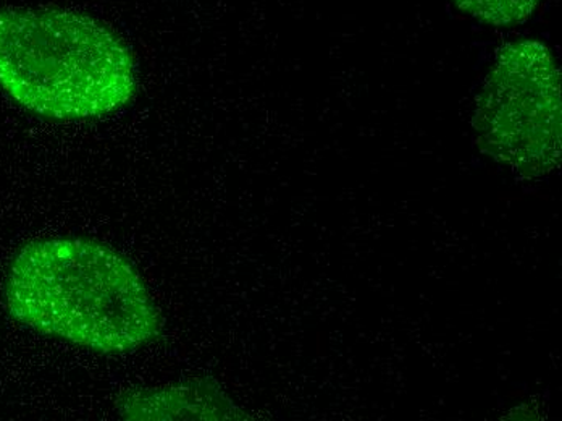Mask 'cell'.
Segmentation results:
<instances>
[{
	"instance_id": "1",
	"label": "cell",
	"mask_w": 562,
	"mask_h": 421,
	"mask_svg": "<svg viewBox=\"0 0 562 421\" xmlns=\"http://www.w3.org/2000/svg\"><path fill=\"white\" fill-rule=\"evenodd\" d=\"M13 320L99 354L136 351L162 318L138 269L112 246L57 237L23 246L5 280Z\"/></svg>"
},
{
	"instance_id": "2",
	"label": "cell",
	"mask_w": 562,
	"mask_h": 421,
	"mask_svg": "<svg viewBox=\"0 0 562 421\" xmlns=\"http://www.w3.org/2000/svg\"><path fill=\"white\" fill-rule=\"evenodd\" d=\"M0 90L58 122L98 121L138 92V62L108 23L61 7L0 9Z\"/></svg>"
},
{
	"instance_id": "3",
	"label": "cell",
	"mask_w": 562,
	"mask_h": 421,
	"mask_svg": "<svg viewBox=\"0 0 562 421\" xmlns=\"http://www.w3.org/2000/svg\"><path fill=\"white\" fill-rule=\"evenodd\" d=\"M480 149L520 179H540L561 164V74L540 41L520 40L496 54L477 99Z\"/></svg>"
},
{
	"instance_id": "4",
	"label": "cell",
	"mask_w": 562,
	"mask_h": 421,
	"mask_svg": "<svg viewBox=\"0 0 562 421\" xmlns=\"http://www.w3.org/2000/svg\"><path fill=\"white\" fill-rule=\"evenodd\" d=\"M123 403L126 419L243 420L245 412L214 381L139 392Z\"/></svg>"
},
{
	"instance_id": "5",
	"label": "cell",
	"mask_w": 562,
	"mask_h": 421,
	"mask_svg": "<svg viewBox=\"0 0 562 421\" xmlns=\"http://www.w3.org/2000/svg\"><path fill=\"white\" fill-rule=\"evenodd\" d=\"M462 12L493 26H514L526 22L540 0H452Z\"/></svg>"
}]
</instances>
